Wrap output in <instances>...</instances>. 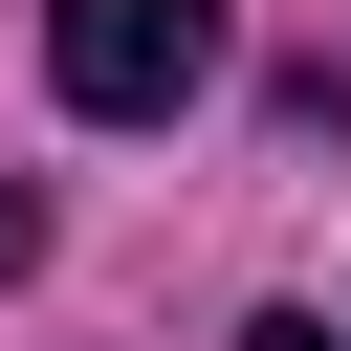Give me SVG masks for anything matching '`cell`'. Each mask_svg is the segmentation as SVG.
<instances>
[{"mask_svg":"<svg viewBox=\"0 0 351 351\" xmlns=\"http://www.w3.org/2000/svg\"><path fill=\"white\" fill-rule=\"evenodd\" d=\"M219 0H44V88L66 110H110V132H154V110H197L219 88Z\"/></svg>","mask_w":351,"mask_h":351,"instance_id":"6da1fadb","label":"cell"},{"mask_svg":"<svg viewBox=\"0 0 351 351\" xmlns=\"http://www.w3.org/2000/svg\"><path fill=\"white\" fill-rule=\"evenodd\" d=\"M22 263H44V197H22V176H0V285H22Z\"/></svg>","mask_w":351,"mask_h":351,"instance_id":"7a4b0ae2","label":"cell"},{"mask_svg":"<svg viewBox=\"0 0 351 351\" xmlns=\"http://www.w3.org/2000/svg\"><path fill=\"white\" fill-rule=\"evenodd\" d=\"M241 351H329V329H307V307H263V329H241Z\"/></svg>","mask_w":351,"mask_h":351,"instance_id":"3957f363","label":"cell"}]
</instances>
